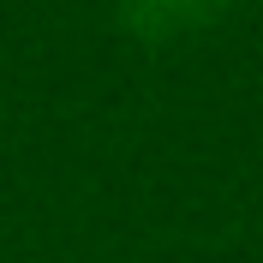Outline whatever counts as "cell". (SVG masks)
Here are the masks:
<instances>
[{
  "mask_svg": "<svg viewBox=\"0 0 263 263\" xmlns=\"http://www.w3.org/2000/svg\"><path fill=\"white\" fill-rule=\"evenodd\" d=\"M228 0H126V30L149 36V42H167V36L203 30Z\"/></svg>",
  "mask_w": 263,
  "mask_h": 263,
  "instance_id": "obj_1",
  "label": "cell"
}]
</instances>
